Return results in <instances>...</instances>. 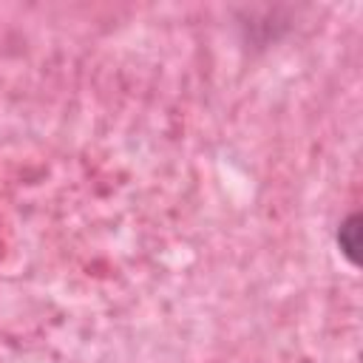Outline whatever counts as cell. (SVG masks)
<instances>
[{"label":"cell","mask_w":363,"mask_h":363,"mask_svg":"<svg viewBox=\"0 0 363 363\" xmlns=\"http://www.w3.org/2000/svg\"><path fill=\"white\" fill-rule=\"evenodd\" d=\"M337 241H340V250L346 252V258L352 264H357V250H360V216H349L337 233Z\"/></svg>","instance_id":"1"}]
</instances>
